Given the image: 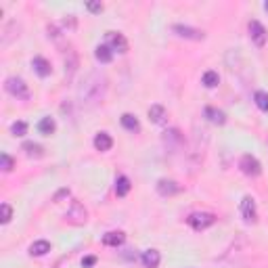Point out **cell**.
Returning a JSON list of instances; mask_svg holds the SVG:
<instances>
[{"label":"cell","instance_id":"cell-1","mask_svg":"<svg viewBox=\"0 0 268 268\" xmlns=\"http://www.w3.org/2000/svg\"><path fill=\"white\" fill-rule=\"evenodd\" d=\"M105 92H107V78L101 74H90V76H86V80L82 82L80 90H78V96H80V101L86 107H92L98 101H103Z\"/></svg>","mask_w":268,"mask_h":268},{"label":"cell","instance_id":"cell-2","mask_svg":"<svg viewBox=\"0 0 268 268\" xmlns=\"http://www.w3.org/2000/svg\"><path fill=\"white\" fill-rule=\"evenodd\" d=\"M216 222V216L210 212H195L186 218V224L195 228V231H205L207 226H212Z\"/></svg>","mask_w":268,"mask_h":268},{"label":"cell","instance_id":"cell-3","mask_svg":"<svg viewBox=\"0 0 268 268\" xmlns=\"http://www.w3.org/2000/svg\"><path fill=\"white\" fill-rule=\"evenodd\" d=\"M4 88L13 96H17L19 101H27L29 98V88H27V84L21 80V78H8V80L4 82Z\"/></svg>","mask_w":268,"mask_h":268},{"label":"cell","instance_id":"cell-4","mask_svg":"<svg viewBox=\"0 0 268 268\" xmlns=\"http://www.w3.org/2000/svg\"><path fill=\"white\" fill-rule=\"evenodd\" d=\"M86 218H88V214L84 210V205L80 201H72V207L65 212V220L72 224H84Z\"/></svg>","mask_w":268,"mask_h":268},{"label":"cell","instance_id":"cell-5","mask_svg":"<svg viewBox=\"0 0 268 268\" xmlns=\"http://www.w3.org/2000/svg\"><path fill=\"white\" fill-rule=\"evenodd\" d=\"M239 168H241V172L247 174V176H260L262 174V166L254 155H243Z\"/></svg>","mask_w":268,"mask_h":268},{"label":"cell","instance_id":"cell-6","mask_svg":"<svg viewBox=\"0 0 268 268\" xmlns=\"http://www.w3.org/2000/svg\"><path fill=\"white\" fill-rule=\"evenodd\" d=\"M250 38H252V42L256 46H264L266 40H268V34H266V29L260 21H256V19H252L250 21Z\"/></svg>","mask_w":268,"mask_h":268},{"label":"cell","instance_id":"cell-7","mask_svg":"<svg viewBox=\"0 0 268 268\" xmlns=\"http://www.w3.org/2000/svg\"><path fill=\"white\" fill-rule=\"evenodd\" d=\"M172 32L176 36H180V38H186V40H203L205 34L201 32V29H195V27H188V25H180V23H176L172 27Z\"/></svg>","mask_w":268,"mask_h":268},{"label":"cell","instance_id":"cell-8","mask_svg":"<svg viewBox=\"0 0 268 268\" xmlns=\"http://www.w3.org/2000/svg\"><path fill=\"white\" fill-rule=\"evenodd\" d=\"M107 46L111 48L113 53H126L128 51V40L120 32H109L107 34Z\"/></svg>","mask_w":268,"mask_h":268},{"label":"cell","instance_id":"cell-9","mask_svg":"<svg viewBox=\"0 0 268 268\" xmlns=\"http://www.w3.org/2000/svg\"><path fill=\"white\" fill-rule=\"evenodd\" d=\"M239 210H241V216H243V220H245V222H256L258 210H256V201L252 199V197H243V199H241V205H239Z\"/></svg>","mask_w":268,"mask_h":268},{"label":"cell","instance_id":"cell-10","mask_svg":"<svg viewBox=\"0 0 268 268\" xmlns=\"http://www.w3.org/2000/svg\"><path fill=\"white\" fill-rule=\"evenodd\" d=\"M32 67H34V72H36L38 76H40V78H46V76H51V72H53L51 63H48L44 57H34V61H32Z\"/></svg>","mask_w":268,"mask_h":268},{"label":"cell","instance_id":"cell-11","mask_svg":"<svg viewBox=\"0 0 268 268\" xmlns=\"http://www.w3.org/2000/svg\"><path fill=\"white\" fill-rule=\"evenodd\" d=\"M124 241H126V235L122 231H111L103 235V245L107 247H120Z\"/></svg>","mask_w":268,"mask_h":268},{"label":"cell","instance_id":"cell-12","mask_svg":"<svg viewBox=\"0 0 268 268\" xmlns=\"http://www.w3.org/2000/svg\"><path fill=\"white\" fill-rule=\"evenodd\" d=\"M143 264H145V268H157L160 266V262H162V256H160V252L157 250H147V252H143Z\"/></svg>","mask_w":268,"mask_h":268},{"label":"cell","instance_id":"cell-13","mask_svg":"<svg viewBox=\"0 0 268 268\" xmlns=\"http://www.w3.org/2000/svg\"><path fill=\"white\" fill-rule=\"evenodd\" d=\"M203 113H205L207 120H210L212 124H216V126H222V124L226 122L224 111H220V109H216V107H205V109H203Z\"/></svg>","mask_w":268,"mask_h":268},{"label":"cell","instance_id":"cell-14","mask_svg":"<svg viewBox=\"0 0 268 268\" xmlns=\"http://www.w3.org/2000/svg\"><path fill=\"white\" fill-rule=\"evenodd\" d=\"M94 147H96V151H109L113 147V138L107 132H98L94 136Z\"/></svg>","mask_w":268,"mask_h":268},{"label":"cell","instance_id":"cell-15","mask_svg":"<svg viewBox=\"0 0 268 268\" xmlns=\"http://www.w3.org/2000/svg\"><path fill=\"white\" fill-rule=\"evenodd\" d=\"M178 191H180V186H178L174 180H160L157 182V193L168 197V195H176Z\"/></svg>","mask_w":268,"mask_h":268},{"label":"cell","instance_id":"cell-16","mask_svg":"<svg viewBox=\"0 0 268 268\" xmlns=\"http://www.w3.org/2000/svg\"><path fill=\"white\" fill-rule=\"evenodd\" d=\"M94 57H96V61H98V63H111L113 51H111V48H109L107 44H101V46H96V48H94Z\"/></svg>","mask_w":268,"mask_h":268},{"label":"cell","instance_id":"cell-17","mask_svg":"<svg viewBox=\"0 0 268 268\" xmlns=\"http://www.w3.org/2000/svg\"><path fill=\"white\" fill-rule=\"evenodd\" d=\"M130 188H132L130 178L128 176H117V180H115V195L117 197H126L128 193H130Z\"/></svg>","mask_w":268,"mask_h":268},{"label":"cell","instance_id":"cell-18","mask_svg":"<svg viewBox=\"0 0 268 268\" xmlns=\"http://www.w3.org/2000/svg\"><path fill=\"white\" fill-rule=\"evenodd\" d=\"M55 130H57V124H55L53 117H42V120L38 122V132L40 134L51 136V134H55Z\"/></svg>","mask_w":268,"mask_h":268},{"label":"cell","instance_id":"cell-19","mask_svg":"<svg viewBox=\"0 0 268 268\" xmlns=\"http://www.w3.org/2000/svg\"><path fill=\"white\" fill-rule=\"evenodd\" d=\"M149 117H151V122H155V124H164L168 113L162 105H151L149 107Z\"/></svg>","mask_w":268,"mask_h":268},{"label":"cell","instance_id":"cell-20","mask_svg":"<svg viewBox=\"0 0 268 268\" xmlns=\"http://www.w3.org/2000/svg\"><path fill=\"white\" fill-rule=\"evenodd\" d=\"M48 252H51V243L44 241V239L32 243V247H29V254L32 256H46Z\"/></svg>","mask_w":268,"mask_h":268},{"label":"cell","instance_id":"cell-21","mask_svg":"<svg viewBox=\"0 0 268 268\" xmlns=\"http://www.w3.org/2000/svg\"><path fill=\"white\" fill-rule=\"evenodd\" d=\"M122 126L126 128V130H130V132H138V130H141V124H138V120H136L132 113H124L122 115Z\"/></svg>","mask_w":268,"mask_h":268},{"label":"cell","instance_id":"cell-22","mask_svg":"<svg viewBox=\"0 0 268 268\" xmlns=\"http://www.w3.org/2000/svg\"><path fill=\"white\" fill-rule=\"evenodd\" d=\"M21 149L27 153V157H42L44 155V149L38 145V143H23Z\"/></svg>","mask_w":268,"mask_h":268},{"label":"cell","instance_id":"cell-23","mask_svg":"<svg viewBox=\"0 0 268 268\" xmlns=\"http://www.w3.org/2000/svg\"><path fill=\"white\" fill-rule=\"evenodd\" d=\"M254 101H256V105H258V109H260V111L268 113V92L258 90V92L254 94Z\"/></svg>","mask_w":268,"mask_h":268},{"label":"cell","instance_id":"cell-24","mask_svg":"<svg viewBox=\"0 0 268 268\" xmlns=\"http://www.w3.org/2000/svg\"><path fill=\"white\" fill-rule=\"evenodd\" d=\"M201 82H203V86H207V88H214V86H218L220 84V76H218L216 72H205L203 74V78H201Z\"/></svg>","mask_w":268,"mask_h":268},{"label":"cell","instance_id":"cell-25","mask_svg":"<svg viewBox=\"0 0 268 268\" xmlns=\"http://www.w3.org/2000/svg\"><path fill=\"white\" fill-rule=\"evenodd\" d=\"M11 218H13L11 205H8V203H2V205H0V222H2V224H8V222H11Z\"/></svg>","mask_w":268,"mask_h":268},{"label":"cell","instance_id":"cell-26","mask_svg":"<svg viewBox=\"0 0 268 268\" xmlns=\"http://www.w3.org/2000/svg\"><path fill=\"white\" fill-rule=\"evenodd\" d=\"M11 132H13L15 136H25V134H27V122H23V120L13 122V126H11Z\"/></svg>","mask_w":268,"mask_h":268},{"label":"cell","instance_id":"cell-27","mask_svg":"<svg viewBox=\"0 0 268 268\" xmlns=\"http://www.w3.org/2000/svg\"><path fill=\"white\" fill-rule=\"evenodd\" d=\"M0 168H2L4 172H11L13 170V157L8 153H0Z\"/></svg>","mask_w":268,"mask_h":268},{"label":"cell","instance_id":"cell-28","mask_svg":"<svg viewBox=\"0 0 268 268\" xmlns=\"http://www.w3.org/2000/svg\"><path fill=\"white\" fill-rule=\"evenodd\" d=\"M86 8L90 13H101L103 11V4L101 2H86Z\"/></svg>","mask_w":268,"mask_h":268},{"label":"cell","instance_id":"cell-29","mask_svg":"<svg viewBox=\"0 0 268 268\" xmlns=\"http://www.w3.org/2000/svg\"><path fill=\"white\" fill-rule=\"evenodd\" d=\"M94 264H96V258H94V256H86L84 260H82V266H84V268H90V266H94Z\"/></svg>","mask_w":268,"mask_h":268},{"label":"cell","instance_id":"cell-30","mask_svg":"<svg viewBox=\"0 0 268 268\" xmlns=\"http://www.w3.org/2000/svg\"><path fill=\"white\" fill-rule=\"evenodd\" d=\"M264 11L268 13V0H266V2H264Z\"/></svg>","mask_w":268,"mask_h":268}]
</instances>
